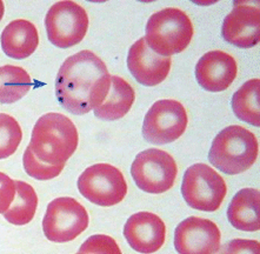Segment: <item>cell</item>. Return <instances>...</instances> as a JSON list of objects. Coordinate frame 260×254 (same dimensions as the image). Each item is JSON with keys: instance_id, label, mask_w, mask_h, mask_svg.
<instances>
[{"instance_id": "6da1fadb", "label": "cell", "mask_w": 260, "mask_h": 254, "mask_svg": "<svg viewBox=\"0 0 260 254\" xmlns=\"http://www.w3.org/2000/svg\"><path fill=\"white\" fill-rule=\"evenodd\" d=\"M111 86L107 67L93 52L84 50L69 57L55 79V97L76 115L86 114L102 105Z\"/></svg>"}, {"instance_id": "7a4b0ae2", "label": "cell", "mask_w": 260, "mask_h": 254, "mask_svg": "<svg viewBox=\"0 0 260 254\" xmlns=\"http://www.w3.org/2000/svg\"><path fill=\"white\" fill-rule=\"evenodd\" d=\"M78 143V130L71 119L52 112L36 122L28 147L40 162L60 165L66 164L77 151Z\"/></svg>"}, {"instance_id": "3957f363", "label": "cell", "mask_w": 260, "mask_h": 254, "mask_svg": "<svg viewBox=\"0 0 260 254\" xmlns=\"http://www.w3.org/2000/svg\"><path fill=\"white\" fill-rule=\"evenodd\" d=\"M259 155V143L254 133L239 125L228 126L214 138L209 160L226 174L243 173L254 165Z\"/></svg>"}, {"instance_id": "277c9868", "label": "cell", "mask_w": 260, "mask_h": 254, "mask_svg": "<svg viewBox=\"0 0 260 254\" xmlns=\"http://www.w3.org/2000/svg\"><path fill=\"white\" fill-rule=\"evenodd\" d=\"M145 40L154 53L161 57L180 53L191 43L193 24L184 11L167 7L152 14L146 24Z\"/></svg>"}, {"instance_id": "5b68a950", "label": "cell", "mask_w": 260, "mask_h": 254, "mask_svg": "<svg viewBox=\"0 0 260 254\" xmlns=\"http://www.w3.org/2000/svg\"><path fill=\"white\" fill-rule=\"evenodd\" d=\"M181 194L191 208L214 212L220 208L228 186L224 178L206 164H194L185 172Z\"/></svg>"}, {"instance_id": "8992f818", "label": "cell", "mask_w": 260, "mask_h": 254, "mask_svg": "<svg viewBox=\"0 0 260 254\" xmlns=\"http://www.w3.org/2000/svg\"><path fill=\"white\" fill-rule=\"evenodd\" d=\"M78 188L92 204L111 207L124 200L127 194V182L117 167L110 164H95L80 174Z\"/></svg>"}, {"instance_id": "52a82bcc", "label": "cell", "mask_w": 260, "mask_h": 254, "mask_svg": "<svg viewBox=\"0 0 260 254\" xmlns=\"http://www.w3.org/2000/svg\"><path fill=\"white\" fill-rule=\"evenodd\" d=\"M131 173L136 185L144 192L160 194L173 187L178 167L173 156L167 152L148 148L136 156Z\"/></svg>"}, {"instance_id": "ba28073f", "label": "cell", "mask_w": 260, "mask_h": 254, "mask_svg": "<svg viewBox=\"0 0 260 254\" xmlns=\"http://www.w3.org/2000/svg\"><path fill=\"white\" fill-rule=\"evenodd\" d=\"M88 223V213L79 201L61 197L48 204L43 219V231L48 240L68 242L86 231Z\"/></svg>"}, {"instance_id": "9c48e42d", "label": "cell", "mask_w": 260, "mask_h": 254, "mask_svg": "<svg viewBox=\"0 0 260 254\" xmlns=\"http://www.w3.org/2000/svg\"><path fill=\"white\" fill-rule=\"evenodd\" d=\"M48 40L59 48H70L83 42L88 29V16L74 2H58L45 18Z\"/></svg>"}, {"instance_id": "30bf717a", "label": "cell", "mask_w": 260, "mask_h": 254, "mask_svg": "<svg viewBox=\"0 0 260 254\" xmlns=\"http://www.w3.org/2000/svg\"><path fill=\"white\" fill-rule=\"evenodd\" d=\"M188 117L183 104L173 99L155 102L145 115L143 137L148 143L165 145L183 136Z\"/></svg>"}, {"instance_id": "8fae6325", "label": "cell", "mask_w": 260, "mask_h": 254, "mask_svg": "<svg viewBox=\"0 0 260 254\" xmlns=\"http://www.w3.org/2000/svg\"><path fill=\"white\" fill-rule=\"evenodd\" d=\"M221 233L212 220L189 216L177 226L174 247L179 254H217Z\"/></svg>"}, {"instance_id": "7c38bea8", "label": "cell", "mask_w": 260, "mask_h": 254, "mask_svg": "<svg viewBox=\"0 0 260 254\" xmlns=\"http://www.w3.org/2000/svg\"><path fill=\"white\" fill-rule=\"evenodd\" d=\"M124 237L135 251L152 254L164 246L166 226L161 218L154 213L139 212L127 219Z\"/></svg>"}, {"instance_id": "4fadbf2b", "label": "cell", "mask_w": 260, "mask_h": 254, "mask_svg": "<svg viewBox=\"0 0 260 254\" xmlns=\"http://www.w3.org/2000/svg\"><path fill=\"white\" fill-rule=\"evenodd\" d=\"M171 65L172 59L154 53L145 38H140L129 47L127 67L136 80L144 86L152 87L161 84L169 76Z\"/></svg>"}, {"instance_id": "5bb4252c", "label": "cell", "mask_w": 260, "mask_h": 254, "mask_svg": "<svg viewBox=\"0 0 260 254\" xmlns=\"http://www.w3.org/2000/svg\"><path fill=\"white\" fill-rule=\"evenodd\" d=\"M221 35L226 42L240 48L258 45L260 37L259 7L237 4L222 22Z\"/></svg>"}, {"instance_id": "9a60e30c", "label": "cell", "mask_w": 260, "mask_h": 254, "mask_svg": "<svg viewBox=\"0 0 260 254\" xmlns=\"http://www.w3.org/2000/svg\"><path fill=\"white\" fill-rule=\"evenodd\" d=\"M238 74L236 59L224 51H210L197 62V81L209 92H221L232 85Z\"/></svg>"}, {"instance_id": "2e32d148", "label": "cell", "mask_w": 260, "mask_h": 254, "mask_svg": "<svg viewBox=\"0 0 260 254\" xmlns=\"http://www.w3.org/2000/svg\"><path fill=\"white\" fill-rule=\"evenodd\" d=\"M4 53L13 59H25L35 53L39 45L38 29L31 21L17 19L11 21L2 33Z\"/></svg>"}, {"instance_id": "e0dca14e", "label": "cell", "mask_w": 260, "mask_h": 254, "mask_svg": "<svg viewBox=\"0 0 260 254\" xmlns=\"http://www.w3.org/2000/svg\"><path fill=\"white\" fill-rule=\"evenodd\" d=\"M228 219L237 230L255 232L260 230V192L257 188L240 189L229 205Z\"/></svg>"}, {"instance_id": "ac0fdd59", "label": "cell", "mask_w": 260, "mask_h": 254, "mask_svg": "<svg viewBox=\"0 0 260 254\" xmlns=\"http://www.w3.org/2000/svg\"><path fill=\"white\" fill-rule=\"evenodd\" d=\"M136 100L135 89L118 76H111V86L102 105L94 108V115L102 120H118L124 118Z\"/></svg>"}, {"instance_id": "d6986e66", "label": "cell", "mask_w": 260, "mask_h": 254, "mask_svg": "<svg viewBox=\"0 0 260 254\" xmlns=\"http://www.w3.org/2000/svg\"><path fill=\"white\" fill-rule=\"evenodd\" d=\"M260 80L258 78L245 83L232 98V108L238 119L253 126H260Z\"/></svg>"}, {"instance_id": "ffe728a7", "label": "cell", "mask_w": 260, "mask_h": 254, "mask_svg": "<svg viewBox=\"0 0 260 254\" xmlns=\"http://www.w3.org/2000/svg\"><path fill=\"white\" fill-rule=\"evenodd\" d=\"M33 85L32 78L20 66L0 67V103L13 104L27 94Z\"/></svg>"}, {"instance_id": "44dd1931", "label": "cell", "mask_w": 260, "mask_h": 254, "mask_svg": "<svg viewBox=\"0 0 260 254\" xmlns=\"http://www.w3.org/2000/svg\"><path fill=\"white\" fill-rule=\"evenodd\" d=\"M16 194L12 205L4 213V216L12 225L23 226L35 218L38 196L31 185L21 180L16 181Z\"/></svg>"}, {"instance_id": "7402d4cb", "label": "cell", "mask_w": 260, "mask_h": 254, "mask_svg": "<svg viewBox=\"0 0 260 254\" xmlns=\"http://www.w3.org/2000/svg\"><path fill=\"white\" fill-rule=\"evenodd\" d=\"M23 131L16 119L6 113H0V159H6L19 147Z\"/></svg>"}, {"instance_id": "603a6c76", "label": "cell", "mask_w": 260, "mask_h": 254, "mask_svg": "<svg viewBox=\"0 0 260 254\" xmlns=\"http://www.w3.org/2000/svg\"><path fill=\"white\" fill-rule=\"evenodd\" d=\"M23 164L26 173L29 177L37 179V180H51V179H54L61 173V171L65 167V164L50 165V164L40 162L39 159L36 158L28 146L24 152Z\"/></svg>"}, {"instance_id": "cb8c5ba5", "label": "cell", "mask_w": 260, "mask_h": 254, "mask_svg": "<svg viewBox=\"0 0 260 254\" xmlns=\"http://www.w3.org/2000/svg\"><path fill=\"white\" fill-rule=\"evenodd\" d=\"M79 252L86 254H122L117 241L105 234L92 235L80 246Z\"/></svg>"}, {"instance_id": "d4e9b609", "label": "cell", "mask_w": 260, "mask_h": 254, "mask_svg": "<svg viewBox=\"0 0 260 254\" xmlns=\"http://www.w3.org/2000/svg\"><path fill=\"white\" fill-rule=\"evenodd\" d=\"M16 198V181L0 172V214L5 213Z\"/></svg>"}, {"instance_id": "484cf974", "label": "cell", "mask_w": 260, "mask_h": 254, "mask_svg": "<svg viewBox=\"0 0 260 254\" xmlns=\"http://www.w3.org/2000/svg\"><path fill=\"white\" fill-rule=\"evenodd\" d=\"M220 254H260V244L257 240L235 239L224 246Z\"/></svg>"}, {"instance_id": "4316f807", "label": "cell", "mask_w": 260, "mask_h": 254, "mask_svg": "<svg viewBox=\"0 0 260 254\" xmlns=\"http://www.w3.org/2000/svg\"><path fill=\"white\" fill-rule=\"evenodd\" d=\"M4 12H5V6H4V3L0 2V20L3 19Z\"/></svg>"}, {"instance_id": "83f0119b", "label": "cell", "mask_w": 260, "mask_h": 254, "mask_svg": "<svg viewBox=\"0 0 260 254\" xmlns=\"http://www.w3.org/2000/svg\"><path fill=\"white\" fill-rule=\"evenodd\" d=\"M77 254H86V253H80V252H78Z\"/></svg>"}]
</instances>
